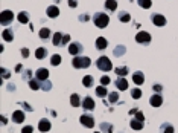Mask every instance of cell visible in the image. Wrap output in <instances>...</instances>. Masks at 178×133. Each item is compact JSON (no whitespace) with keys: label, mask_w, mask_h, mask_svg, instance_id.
<instances>
[{"label":"cell","mask_w":178,"mask_h":133,"mask_svg":"<svg viewBox=\"0 0 178 133\" xmlns=\"http://www.w3.org/2000/svg\"><path fill=\"white\" fill-rule=\"evenodd\" d=\"M93 23H94V26H98V28H101V29H104V28H107L108 23H110V17H108L105 12H96L94 16H93Z\"/></svg>","instance_id":"1"},{"label":"cell","mask_w":178,"mask_h":133,"mask_svg":"<svg viewBox=\"0 0 178 133\" xmlns=\"http://www.w3.org/2000/svg\"><path fill=\"white\" fill-rule=\"evenodd\" d=\"M136 119H139V121H142V122H145V115H143V112H137L136 113Z\"/></svg>","instance_id":"43"},{"label":"cell","mask_w":178,"mask_h":133,"mask_svg":"<svg viewBox=\"0 0 178 133\" xmlns=\"http://www.w3.org/2000/svg\"><path fill=\"white\" fill-rule=\"evenodd\" d=\"M12 20H14V12H12L11 9H5V11L0 12V23H2L3 26L9 25Z\"/></svg>","instance_id":"4"},{"label":"cell","mask_w":178,"mask_h":133,"mask_svg":"<svg viewBox=\"0 0 178 133\" xmlns=\"http://www.w3.org/2000/svg\"><path fill=\"white\" fill-rule=\"evenodd\" d=\"M119 20H120L122 23H128V21L131 20V14L126 12V11H120V12H119Z\"/></svg>","instance_id":"28"},{"label":"cell","mask_w":178,"mask_h":133,"mask_svg":"<svg viewBox=\"0 0 178 133\" xmlns=\"http://www.w3.org/2000/svg\"><path fill=\"white\" fill-rule=\"evenodd\" d=\"M29 87H31L32 90H38V89H41V81H40V80H35V78L29 80Z\"/></svg>","instance_id":"26"},{"label":"cell","mask_w":178,"mask_h":133,"mask_svg":"<svg viewBox=\"0 0 178 133\" xmlns=\"http://www.w3.org/2000/svg\"><path fill=\"white\" fill-rule=\"evenodd\" d=\"M96 66H98V69H101V71H104V72H110V71L113 69L111 60L108 57H104V55L96 60Z\"/></svg>","instance_id":"3"},{"label":"cell","mask_w":178,"mask_h":133,"mask_svg":"<svg viewBox=\"0 0 178 133\" xmlns=\"http://www.w3.org/2000/svg\"><path fill=\"white\" fill-rule=\"evenodd\" d=\"M136 41L140 43V44H149L151 43V34L146 32V31H140L136 35Z\"/></svg>","instance_id":"6"},{"label":"cell","mask_w":178,"mask_h":133,"mask_svg":"<svg viewBox=\"0 0 178 133\" xmlns=\"http://www.w3.org/2000/svg\"><path fill=\"white\" fill-rule=\"evenodd\" d=\"M17 20L21 23V25H26V23H29V12H26V11H21L20 14L17 16Z\"/></svg>","instance_id":"21"},{"label":"cell","mask_w":178,"mask_h":133,"mask_svg":"<svg viewBox=\"0 0 178 133\" xmlns=\"http://www.w3.org/2000/svg\"><path fill=\"white\" fill-rule=\"evenodd\" d=\"M94 46H96V49L104 51V49H107V48H108V40L105 37H98V38H96Z\"/></svg>","instance_id":"12"},{"label":"cell","mask_w":178,"mask_h":133,"mask_svg":"<svg viewBox=\"0 0 178 133\" xmlns=\"http://www.w3.org/2000/svg\"><path fill=\"white\" fill-rule=\"evenodd\" d=\"M70 104L73 107H79V106H82V101H81V96L78 95V94H73L70 96Z\"/></svg>","instance_id":"20"},{"label":"cell","mask_w":178,"mask_h":133,"mask_svg":"<svg viewBox=\"0 0 178 133\" xmlns=\"http://www.w3.org/2000/svg\"><path fill=\"white\" fill-rule=\"evenodd\" d=\"M2 38L5 41H12L14 40V31L12 29H3L2 31Z\"/></svg>","instance_id":"18"},{"label":"cell","mask_w":178,"mask_h":133,"mask_svg":"<svg viewBox=\"0 0 178 133\" xmlns=\"http://www.w3.org/2000/svg\"><path fill=\"white\" fill-rule=\"evenodd\" d=\"M20 104H21V106H23V109H24V110H28V112H32V110H34V109H32L28 103H20Z\"/></svg>","instance_id":"46"},{"label":"cell","mask_w":178,"mask_h":133,"mask_svg":"<svg viewBox=\"0 0 178 133\" xmlns=\"http://www.w3.org/2000/svg\"><path fill=\"white\" fill-rule=\"evenodd\" d=\"M152 89H154V90H155L157 94H160V92H161V89H163V87H161L160 84H154V86H152Z\"/></svg>","instance_id":"48"},{"label":"cell","mask_w":178,"mask_h":133,"mask_svg":"<svg viewBox=\"0 0 178 133\" xmlns=\"http://www.w3.org/2000/svg\"><path fill=\"white\" fill-rule=\"evenodd\" d=\"M108 101H110V104L117 103V101H119V94H117V92H110V94H108Z\"/></svg>","instance_id":"32"},{"label":"cell","mask_w":178,"mask_h":133,"mask_svg":"<svg viewBox=\"0 0 178 133\" xmlns=\"http://www.w3.org/2000/svg\"><path fill=\"white\" fill-rule=\"evenodd\" d=\"M161 133H174V126L172 124H169V122H164L163 126H161Z\"/></svg>","instance_id":"31"},{"label":"cell","mask_w":178,"mask_h":133,"mask_svg":"<svg viewBox=\"0 0 178 133\" xmlns=\"http://www.w3.org/2000/svg\"><path fill=\"white\" fill-rule=\"evenodd\" d=\"M125 51H126V48L125 46H117L116 49H114V55L116 57H120V55H124Z\"/></svg>","instance_id":"38"},{"label":"cell","mask_w":178,"mask_h":133,"mask_svg":"<svg viewBox=\"0 0 178 133\" xmlns=\"http://www.w3.org/2000/svg\"><path fill=\"white\" fill-rule=\"evenodd\" d=\"M70 41V35L69 34H64V37H63V43H61V46H64V44H67Z\"/></svg>","instance_id":"44"},{"label":"cell","mask_w":178,"mask_h":133,"mask_svg":"<svg viewBox=\"0 0 178 133\" xmlns=\"http://www.w3.org/2000/svg\"><path fill=\"white\" fill-rule=\"evenodd\" d=\"M116 87L120 89V90H126L128 89V81L125 80V76H119L116 80Z\"/></svg>","instance_id":"17"},{"label":"cell","mask_w":178,"mask_h":133,"mask_svg":"<svg viewBox=\"0 0 178 133\" xmlns=\"http://www.w3.org/2000/svg\"><path fill=\"white\" fill-rule=\"evenodd\" d=\"M35 57L38 60H44V58L47 57V49L46 48H38L35 51Z\"/></svg>","instance_id":"24"},{"label":"cell","mask_w":178,"mask_h":133,"mask_svg":"<svg viewBox=\"0 0 178 133\" xmlns=\"http://www.w3.org/2000/svg\"><path fill=\"white\" fill-rule=\"evenodd\" d=\"M69 6L70 8H76L78 6V0H69Z\"/></svg>","instance_id":"49"},{"label":"cell","mask_w":178,"mask_h":133,"mask_svg":"<svg viewBox=\"0 0 178 133\" xmlns=\"http://www.w3.org/2000/svg\"><path fill=\"white\" fill-rule=\"evenodd\" d=\"M50 121H47V118H43V119H40V122H38V130L43 133L49 132L50 130Z\"/></svg>","instance_id":"9"},{"label":"cell","mask_w":178,"mask_h":133,"mask_svg":"<svg viewBox=\"0 0 178 133\" xmlns=\"http://www.w3.org/2000/svg\"><path fill=\"white\" fill-rule=\"evenodd\" d=\"M79 122H81L82 126L89 127V129H93V127H94V118H93L91 115H82V116H79Z\"/></svg>","instance_id":"7"},{"label":"cell","mask_w":178,"mask_h":133,"mask_svg":"<svg viewBox=\"0 0 178 133\" xmlns=\"http://www.w3.org/2000/svg\"><path fill=\"white\" fill-rule=\"evenodd\" d=\"M82 107L85 109V110H93L96 106H94V101H93V98L91 96H85L84 99H82Z\"/></svg>","instance_id":"15"},{"label":"cell","mask_w":178,"mask_h":133,"mask_svg":"<svg viewBox=\"0 0 178 133\" xmlns=\"http://www.w3.org/2000/svg\"><path fill=\"white\" fill-rule=\"evenodd\" d=\"M139 2V5L142 6L143 9H149L151 6H152V2L151 0H137Z\"/></svg>","instance_id":"36"},{"label":"cell","mask_w":178,"mask_h":133,"mask_svg":"<svg viewBox=\"0 0 178 133\" xmlns=\"http://www.w3.org/2000/svg\"><path fill=\"white\" fill-rule=\"evenodd\" d=\"M132 81H134L137 86L143 84V83H145V74H143V72H140V71L134 72V74H132Z\"/></svg>","instance_id":"16"},{"label":"cell","mask_w":178,"mask_h":133,"mask_svg":"<svg viewBox=\"0 0 178 133\" xmlns=\"http://www.w3.org/2000/svg\"><path fill=\"white\" fill-rule=\"evenodd\" d=\"M24 118H26V115H24L23 110H15V112L12 113V116H11V119H12L15 124H21V122L24 121Z\"/></svg>","instance_id":"10"},{"label":"cell","mask_w":178,"mask_h":133,"mask_svg":"<svg viewBox=\"0 0 178 133\" xmlns=\"http://www.w3.org/2000/svg\"><path fill=\"white\" fill-rule=\"evenodd\" d=\"M34 132V127L32 126H24L23 129H21V133H32Z\"/></svg>","instance_id":"42"},{"label":"cell","mask_w":178,"mask_h":133,"mask_svg":"<svg viewBox=\"0 0 178 133\" xmlns=\"http://www.w3.org/2000/svg\"><path fill=\"white\" fill-rule=\"evenodd\" d=\"M82 84H84V87H91V86L94 84L93 76H91V75H85L84 78H82Z\"/></svg>","instance_id":"29"},{"label":"cell","mask_w":178,"mask_h":133,"mask_svg":"<svg viewBox=\"0 0 178 133\" xmlns=\"http://www.w3.org/2000/svg\"><path fill=\"white\" fill-rule=\"evenodd\" d=\"M110 81H111V78L108 75H104L102 78H101V84L102 86H107V84H110Z\"/></svg>","instance_id":"39"},{"label":"cell","mask_w":178,"mask_h":133,"mask_svg":"<svg viewBox=\"0 0 178 133\" xmlns=\"http://www.w3.org/2000/svg\"><path fill=\"white\" fill-rule=\"evenodd\" d=\"M99 127H101V130H102L104 133H113V126L108 124V122H102Z\"/></svg>","instance_id":"33"},{"label":"cell","mask_w":178,"mask_h":133,"mask_svg":"<svg viewBox=\"0 0 178 133\" xmlns=\"http://www.w3.org/2000/svg\"><path fill=\"white\" fill-rule=\"evenodd\" d=\"M21 55L24 58H28L29 57V49H28V48H23V49H21Z\"/></svg>","instance_id":"47"},{"label":"cell","mask_w":178,"mask_h":133,"mask_svg":"<svg viewBox=\"0 0 178 133\" xmlns=\"http://www.w3.org/2000/svg\"><path fill=\"white\" fill-rule=\"evenodd\" d=\"M35 78L37 80H40V81H46V80H49V71H47L46 67H40V69H37Z\"/></svg>","instance_id":"8"},{"label":"cell","mask_w":178,"mask_h":133,"mask_svg":"<svg viewBox=\"0 0 178 133\" xmlns=\"http://www.w3.org/2000/svg\"><path fill=\"white\" fill-rule=\"evenodd\" d=\"M137 112H139V109H132V110H129V113L131 115H136Z\"/></svg>","instance_id":"51"},{"label":"cell","mask_w":178,"mask_h":133,"mask_svg":"<svg viewBox=\"0 0 178 133\" xmlns=\"http://www.w3.org/2000/svg\"><path fill=\"white\" fill-rule=\"evenodd\" d=\"M94 133H102V132H94Z\"/></svg>","instance_id":"52"},{"label":"cell","mask_w":178,"mask_h":133,"mask_svg":"<svg viewBox=\"0 0 178 133\" xmlns=\"http://www.w3.org/2000/svg\"><path fill=\"white\" fill-rule=\"evenodd\" d=\"M21 67H23L21 64H17V66H15V72H21Z\"/></svg>","instance_id":"50"},{"label":"cell","mask_w":178,"mask_h":133,"mask_svg":"<svg viewBox=\"0 0 178 133\" xmlns=\"http://www.w3.org/2000/svg\"><path fill=\"white\" fill-rule=\"evenodd\" d=\"M96 95L99 96V98H105V96L108 95V90H107V87L105 86H99V87H96Z\"/></svg>","instance_id":"25"},{"label":"cell","mask_w":178,"mask_h":133,"mask_svg":"<svg viewBox=\"0 0 178 133\" xmlns=\"http://www.w3.org/2000/svg\"><path fill=\"white\" fill-rule=\"evenodd\" d=\"M69 52H70V55H81L82 52H84V46L81 44V43H78V41H75V43H70L69 44Z\"/></svg>","instance_id":"5"},{"label":"cell","mask_w":178,"mask_h":133,"mask_svg":"<svg viewBox=\"0 0 178 133\" xmlns=\"http://www.w3.org/2000/svg\"><path fill=\"white\" fill-rule=\"evenodd\" d=\"M129 126H131V129H134V130H142L143 129V122L142 121H139V119H136V118L131 119Z\"/></svg>","instance_id":"23"},{"label":"cell","mask_w":178,"mask_h":133,"mask_svg":"<svg viewBox=\"0 0 178 133\" xmlns=\"http://www.w3.org/2000/svg\"><path fill=\"white\" fill-rule=\"evenodd\" d=\"M31 76H32V71H31V69H26V71L23 72V78H24V80H32Z\"/></svg>","instance_id":"40"},{"label":"cell","mask_w":178,"mask_h":133,"mask_svg":"<svg viewBox=\"0 0 178 133\" xmlns=\"http://www.w3.org/2000/svg\"><path fill=\"white\" fill-rule=\"evenodd\" d=\"M46 14H47V17H50V19H56V17L59 16V8L55 6V5H50V6H47Z\"/></svg>","instance_id":"11"},{"label":"cell","mask_w":178,"mask_h":133,"mask_svg":"<svg viewBox=\"0 0 178 133\" xmlns=\"http://www.w3.org/2000/svg\"><path fill=\"white\" fill-rule=\"evenodd\" d=\"M149 103H151L152 107H160L161 104H163V98H161L160 94H154V95L149 98Z\"/></svg>","instance_id":"13"},{"label":"cell","mask_w":178,"mask_h":133,"mask_svg":"<svg viewBox=\"0 0 178 133\" xmlns=\"http://www.w3.org/2000/svg\"><path fill=\"white\" fill-rule=\"evenodd\" d=\"M114 72H116V75H117V76H126L129 71H128V67H126V66H120V67H116V69H114Z\"/></svg>","instance_id":"27"},{"label":"cell","mask_w":178,"mask_h":133,"mask_svg":"<svg viewBox=\"0 0 178 133\" xmlns=\"http://www.w3.org/2000/svg\"><path fill=\"white\" fill-rule=\"evenodd\" d=\"M0 74H2V78H3V80H6L8 76L11 75V74H9V72H8L5 67H0Z\"/></svg>","instance_id":"41"},{"label":"cell","mask_w":178,"mask_h":133,"mask_svg":"<svg viewBox=\"0 0 178 133\" xmlns=\"http://www.w3.org/2000/svg\"><path fill=\"white\" fill-rule=\"evenodd\" d=\"M63 37H64V34H61L59 31H58V32H55L54 37H52V43H54V46H61V43H63Z\"/></svg>","instance_id":"19"},{"label":"cell","mask_w":178,"mask_h":133,"mask_svg":"<svg viewBox=\"0 0 178 133\" xmlns=\"http://www.w3.org/2000/svg\"><path fill=\"white\" fill-rule=\"evenodd\" d=\"M131 98H132V99H140V98H142V90H140L139 87L132 89V92H131Z\"/></svg>","instance_id":"35"},{"label":"cell","mask_w":178,"mask_h":133,"mask_svg":"<svg viewBox=\"0 0 178 133\" xmlns=\"http://www.w3.org/2000/svg\"><path fill=\"white\" fill-rule=\"evenodd\" d=\"M41 89H43V90H46V92H47V90H50V89H52V83H50L49 80L41 81Z\"/></svg>","instance_id":"37"},{"label":"cell","mask_w":178,"mask_h":133,"mask_svg":"<svg viewBox=\"0 0 178 133\" xmlns=\"http://www.w3.org/2000/svg\"><path fill=\"white\" fill-rule=\"evenodd\" d=\"M50 29L49 28H41L40 29V32H38V35H40V38L41 40H47V38H50Z\"/></svg>","instance_id":"22"},{"label":"cell","mask_w":178,"mask_h":133,"mask_svg":"<svg viewBox=\"0 0 178 133\" xmlns=\"http://www.w3.org/2000/svg\"><path fill=\"white\" fill-rule=\"evenodd\" d=\"M61 61H63V58H61V55H58V54H55V55L50 57V64L52 66H58Z\"/></svg>","instance_id":"34"},{"label":"cell","mask_w":178,"mask_h":133,"mask_svg":"<svg viewBox=\"0 0 178 133\" xmlns=\"http://www.w3.org/2000/svg\"><path fill=\"white\" fill-rule=\"evenodd\" d=\"M105 8L110 11H116L117 9V0H107L105 2Z\"/></svg>","instance_id":"30"},{"label":"cell","mask_w":178,"mask_h":133,"mask_svg":"<svg viewBox=\"0 0 178 133\" xmlns=\"http://www.w3.org/2000/svg\"><path fill=\"white\" fill-rule=\"evenodd\" d=\"M152 23L155 25V26H164L166 25V19H164V16H161V14H152Z\"/></svg>","instance_id":"14"},{"label":"cell","mask_w":178,"mask_h":133,"mask_svg":"<svg viewBox=\"0 0 178 133\" xmlns=\"http://www.w3.org/2000/svg\"><path fill=\"white\" fill-rule=\"evenodd\" d=\"M89 20H90L89 14H81V16H79V21H89Z\"/></svg>","instance_id":"45"},{"label":"cell","mask_w":178,"mask_h":133,"mask_svg":"<svg viewBox=\"0 0 178 133\" xmlns=\"http://www.w3.org/2000/svg\"><path fill=\"white\" fill-rule=\"evenodd\" d=\"M72 64H73L75 69H87V67H90V64H91V60L89 57L76 55V57H73V60H72Z\"/></svg>","instance_id":"2"}]
</instances>
